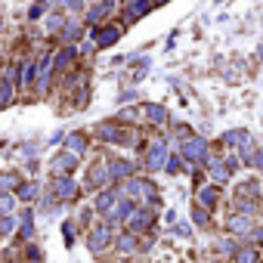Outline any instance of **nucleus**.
<instances>
[{
	"label": "nucleus",
	"mask_w": 263,
	"mask_h": 263,
	"mask_svg": "<svg viewBox=\"0 0 263 263\" xmlns=\"http://www.w3.org/2000/svg\"><path fill=\"white\" fill-rule=\"evenodd\" d=\"M109 180H112L109 164H93V173H87V186H90V189H102Z\"/></svg>",
	"instance_id": "8"
},
{
	"label": "nucleus",
	"mask_w": 263,
	"mask_h": 263,
	"mask_svg": "<svg viewBox=\"0 0 263 263\" xmlns=\"http://www.w3.org/2000/svg\"><path fill=\"white\" fill-rule=\"evenodd\" d=\"M38 4H47V0H38Z\"/></svg>",
	"instance_id": "37"
},
{
	"label": "nucleus",
	"mask_w": 263,
	"mask_h": 263,
	"mask_svg": "<svg viewBox=\"0 0 263 263\" xmlns=\"http://www.w3.org/2000/svg\"><path fill=\"white\" fill-rule=\"evenodd\" d=\"M34 195H38V183H25V186H19V198L31 201Z\"/></svg>",
	"instance_id": "22"
},
{
	"label": "nucleus",
	"mask_w": 263,
	"mask_h": 263,
	"mask_svg": "<svg viewBox=\"0 0 263 263\" xmlns=\"http://www.w3.org/2000/svg\"><path fill=\"white\" fill-rule=\"evenodd\" d=\"M164 167H167V173H177V170H180V158H170Z\"/></svg>",
	"instance_id": "32"
},
{
	"label": "nucleus",
	"mask_w": 263,
	"mask_h": 263,
	"mask_svg": "<svg viewBox=\"0 0 263 263\" xmlns=\"http://www.w3.org/2000/svg\"><path fill=\"white\" fill-rule=\"evenodd\" d=\"M146 115H149V121H155V124H164L167 121V112L161 109V105H155V102L146 105Z\"/></svg>",
	"instance_id": "17"
},
{
	"label": "nucleus",
	"mask_w": 263,
	"mask_h": 263,
	"mask_svg": "<svg viewBox=\"0 0 263 263\" xmlns=\"http://www.w3.org/2000/svg\"><path fill=\"white\" fill-rule=\"evenodd\" d=\"M65 149H68V152H75V155H84V152H87V136H84V133L65 136Z\"/></svg>",
	"instance_id": "13"
},
{
	"label": "nucleus",
	"mask_w": 263,
	"mask_h": 263,
	"mask_svg": "<svg viewBox=\"0 0 263 263\" xmlns=\"http://www.w3.org/2000/svg\"><path fill=\"white\" fill-rule=\"evenodd\" d=\"M78 34H81V28H78V25H68V28L62 31V41H65V38H68V41H75Z\"/></svg>",
	"instance_id": "28"
},
{
	"label": "nucleus",
	"mask_w": 263,
	"mask_h": 263,
	"mask_svg": "<svg viewBox=\"0 0 263 263\" xmlns=\"http://www.w3.org/2000/svg\"><path fill=\"white\" fill-rule=\"evenodd\" d=\"M13 186H19V180H16L13 173H0V192H10Z\"/></svg>",
	"instance_id": "23"
},
{
	"label": "nucleus",
	"mask_w": 263,
	"mask_h": 263,
	"mask_svg": "<svg viewBox=\"0 0 263 263\" xmlns=\"http://www.w3.org/2000/svg\"><path fill=\"white\" fill-rule=\"evenodd\" d=\"M109 241H112V226H102V223H99V226H93V229H90V235H87V248H90L93 254H99Z\"/></svg>",
	"instance_id": "2"
},
{
	"label": "nucleus",
	"mask_w": 263,
	"mask_h": 263,
	"mask_svg": "<svg viewBox=\"0 0 263 263\" xmlns=\"http://www.w3.org/2000/svg\"><path fill=\"white\" fill-rule=\"evenodd\" d=\"M13 226H16V217L10 214V217H4V220H0V232H4V235H10V232H13Z\"/></svg>",
	"instance_id": "27"
},
{
	"label": "nucleus",
	"mask_w": 263,
	"mask_h": 263,
	"mask_svg": "<svg viewBox=\"0 0 263 263\" xmlns=\"http://www.w3.org/2000/svg\"><path fill=\"white\" fill-rule=\"evenodd\" d=\"M204 155H207V139L189 136L186 143H183V158H186V161H201Z\"/></svg>",
	"instance_id": "3"
},
{
	"label": "nucleus",
	"mask_w": 263,
	"mask_h": 263,
	"mask_svg": "<svg viewBox=\"0 0 263 263\" xmlns=\"http://www.w3.org/2000/svg\"><path fill=\"white\" fill-rule=\"evenodd\" d=\"M112 4H115V0H102L99 7H93V10H90V16H87V22H99L102 16H105V13L112 10Z\"/></svg>",
	"instance_id": "18"
},
{
	"label": "nucleus",
	"mask_w": 263,
	"mask_h": 263,
	"mask_svg": "<svg viewBox=\"0 0 263 263\" xmlns=\"http://www.w3.org/2000/svg\"><path fill=\"white\" fill-rule=\"evenodd\" d=\"M28 263H38V260H28Z\"/></svg>",
	"instance_id": "38"
},
{
	"label": "nucleus",
	"mask_w": 263,
	"mask_h": 263,
	"mask_svg": "<svg viewBox=\"0 0 263 263\" xmlns=\"http://www.w3.org/2000/svg\"><path fill=\"white\" fill-rule=\"evenodd\" d=\"M254 241H263V229H257V232H254Z\"/></svg>",
	"instance_id": "35"
},
{
	"label": "nucleus",
	"mask_w": 263,
	"mask_h": 263,
	"mask_svg": "<svg viewBox=\"0 0 263 263\" xmlns=\"http://www.w3.org/2000/svg\"><path fill=\"white\" fill-rule=\"evenodd\" d=\"M44 10H47L44 4H34V7H31V13H28V19H41V16H44Z\"/></svg>",
	"instance_id": "29"
},
{
	"label": "nucleus",
	"mask_w": 263,
	"mask_h": 263,
	"mask_svg": "<svg viewBox=\"0 0 263 263\" xmlns=\"http://www.w3.org/2000/svg\"><path fill=\"white\" fill-rule=\"evenodd\" d=\"M235 263H257V251L254 248H244L235 254Z\"/></svg>",
	"instance_id": "21"
},
{
	"label": "nucleus",
	"mask_w": 263,
	"mask_h": 263,
	"mask_svg": "<svg viewBox=\"0 0 263 263\" xmlns=\"http://www.w3.org/2000/svg\"><path fill=\"white\" fill-rule=\"evenodd\" d=\"M47 25H50V28H53V31H56V28H59V25H62V16H50V22H47Z\"/></svg>",
	"instance_id": "33"
},
{
	"label": "nucleus",
	"mask_w": 263,
	"mask_h": 263,
	"mask_svg": "<svg viewBox=\"0 0 263 263\" xmlns=\"http://www.w3.org/2000/svg\"><path fill=\"white\" fill-rule=\"evenodd\" d=\"M152 220H155V217H152V210H146V207H143V210H136V207H133V214L127 217V229H130L133 235H139V232H146L149 226H152Z\"/></svg>",
	"instance_id": "4"
},
{
	"label": "nucleus",
	"mask_w": 263,
	"mask_h": 263,
	"mask_svg": "<svg viewBox=\"0 0 263 263\" xmlns=\"http://www.w3.org/2000/svg\"><path fill=\"white\" fill-rule=\"evenodd\" d=\"M161 4H167V0H152V7H161Z\"/></svg>",
	"instance_id": "36"
},
{
	"label": "nucleus",
	"mask_w": 263,
	"mask_h": 263,
	"mask_svg": "<svg viewBox=\"0 0 263 263\" xmlns=\"http://www.w3.org/2000/svg\"><path fill=\"white\" fill-rule=\"evenodd\" d=\"M118 38H121V28H115V25H109V28H96V31H93L96 47H112V44H118Z\"/></svg>",
	"instance_id": "9"
},
{
	"label": "nucleus",
	"mask_w": 263,
	"mask_h": 263,
	"mask_svg": "<svg viewBox=\"0 0 263 263\" xmlns=\"http://www.w3.org/2000/svg\"><path fill=\"white\" fill-rule=\"evenodd\" d=\"M248 229H251V220L244 217V214L229 220V232H235V235H248Z\"/></svg>",
	"instance_id": "16"
},
{
	"label": "nucleus",
	"mask_w": 263,
	"mask_h": 263,
	"mask_svg": "<svg viewBox=\"0 0 263 263\" xmlns=\"http://www.w3.org/2000/svg\"><path fill=\"white\" fill-rule=\"evenodd\" d=\"M115 201H118V192L115 189H105L102 195H99V201H96V210H99V214H112Z\"/></svg>",
	"instance_id": "12"
},
{
	"label": "nucleus",
	"mask_w": 263,
	"mask_h": 263,
	"mask_svg": "<svg viewBox=\"0 0 263 263\" xmlns=\"http://www.w3.org/2000/svg\"><path fill=\"white\" fill-rule=\"evenodd\" d=\"M133 198H139V204H155L158 201V195H155V186L149 183V180H127V186H124Z\"/></svg>",
	"instance_id": "1"
},
{
	"label": "nucleus",
	"mask_w": 263,
	"mask_h": 263,
	"mask_svg": "<svg viewBox=\"0 0 263 263\" xmlns=\"http://www.w3.org/2000/svg\"><path fill=\"white\" fill-rule=\"evenodd\" d=\"M13 87H16L13 75H10L7 81H0V109H7V105H10V99H13Z\"/></svg>",
	"instance_id": "15"
},
{
	"label": "nucleus",
	"mask_w": 263,
	"mask_h": 263,
	"mask_svg": "<svg viewBox=\"0 0 263 263\" xmlns=\"http://www.w3.org/2000/svg\"><path fill=\"white\" fill-rule=\"evenodd\" d=\"M118 248L124 251V254H130V251L136 248V235H133V232H130V235H121V238H118Z\"/></svg>",
	"instance_id": "20"
},
{
	"label": "nucleus",
	"mask_w": 263,
	"mask_h": 263,
	"mask_svg": "<svg viewBox=\"0 0 263 263\" xmlns=\"http://www.w3.org/2000/svg\"><path fill=\"white\" fill-rule=\"evenodd\" d=\"M13 210H16V198L10 192H0V217H10Z\"/></svg>",
	"instance_id": "19"
},
{
	"label": "nucleus",
	"mask_w": 263,
	"mask_h": 263,
	"mask_svg": "<svg viewBox=\"0 0 263 263\" xmlns=\"http://www.w3.org/2000/svg\"><path fill=\"white\" fill-rule=\"evenodd\" d=\"M75 47H65V50H59L56 53V59H53V68H56V72H62V68H68V62H72L75 59Z\"/></svg>",
	"instance_id": "14"
},
{
	"label": "nucleus",
	"mask_w": 263,
	"mask_h": 263,
	"mask_svg": "<svg viewBox=\"0 0 263 263\" xmlns=\"http://www.w3.org/2000/svg\"><path fill=\"white\" fill-rule=\"evenodd\" d=\"M62 7H65V10H81L84 0H62Z\"/></svg>",
	"instance_id": "31"
},
{
	"label": "nucleus",
	"mask_w": 263,
	"mask_h": 263,
	"mask_svg": "<svg viewBox=\"0 0 263 263\" xmlns=\"http://www.w3.org/2000/svg\"><path fill=\"white\" fill-rule=\"evenodd\" d=\"M195 223H201V226L207 223V214H204V210H195Z\"/></svg>",
	"instance_id": "34"
},
{
	"label": "nucleus",
	"mask_w": 263,
	"mask_h": 263,
	"mask_svg": "<svg viewBox=\"0 0 263 263\" xmlns=\"http://www.w3.org/2000/svg\"><path fill=\"white\" fill-rule=\"evenodd\" d=\"M62 238H65V244H72V241H75V232H72V226H68V223L62 226Z\"/></svg>",
	"instance_id": "30"
},
{
	"label": "nucleus",
	"mask_w": 263,
	"mask_h": 263,
	"mask_svg": "<svg viewBox=\"0 0 263 263\" xmlns=\"http://www.w3.org/2000/svg\"><path fill=\"white\" fill-rule=\"evenodd\" d=\"M75 164H78V155L65 149V152H59L56 158H53V173H72Z\"/></svg>",
	"instance_id": "7"
},
{
	"label": "nucleus",
	"mask_w": 263,
	"mask_h": 263,
	"mask_svg": "<svg viewBox=\"0 0 263 263\" xmlns=\"http://www.w3.org/2000/svg\"><path fill=\"white\" fill-rule=\"evenodd\" d=\"M201 201H204V207H214V201H217V189L207 186V189L201 192Z\"/></svg>",
	"instance_id": "26"
},
{
	"label": "nucleus",
	"mask_w": 263,
	"mask_h": 263,
	"mask_svg": "<svg viewBox=\"0 0 263 263\" xmlns=\"http://www.w3.org/2000/svg\"><path fill=\"white\" fill-rule=\"evenodd\" d=\"M146 164H149L152 170H158V167H164V164H167V143H164V139H155V143L149 146Z\"/></svg>",
	"instance_id": "5"
},
{
	"label": "nucleus",
	"mask_w": 263,
	"mask_h": 263,
	"mask_svg": "<svg viewBox=\"0 0 263 263\" xmlns=\"http://www.w3.org/2000/svg\"><path fill=\"white\" fill-rule=\"evenodd\" d=\"M78 192H81V189H78V183H75L72 177H68V173L56 180V195H59L62 201H75V198H78Z\"/></svg>",
	"instance_id": "6"
},
{
	"label": "nucleus",
	"mask_w": 263,
	"mask_h": 263,
	"mask_svg": "<svg viewBox=\"0 0 263 263\" xmlns=\"http://www.w3.org/2000/svg\"><path fill=\"white\" fill-rule=\"evenodd\" d=\"M31 232H34V214L25 210V214H22V235H31Z\"/></svg>",
	"instance_id": "24"
},
{
	"label": "nucleus",
	"mask_w": 263,
	"mask_h": 263,
	"mask_svg": "<svg viewBox=\"0 0 263 263\" xmlns=\"http://www.w3.org/2000/svg\"><path fill=\"white\" fill-rule=\"evenodd\" d=\"M34 75H38V65L28 62V65L22 68V81H19V84H31V81H34Z\"/></svg>",
	"instance_id": "25"
},
{
	"label": "nucleus",
	"mask_w": 263,
	"mask_h": 263,
	"mask_svg": "<svg viewBox=\"0 0 263 263\" xmlns=\"http://www.w3.org/2000/svg\"><path fill=\"white\" fill-rule=\"evenodd\" d=\"M152 10V0H127V22H136Z\"/></svg>",
	"instance_id": "10"
},
{
	"label": "nucleus",
	"mask_w": 263,
	"mask_h": 263,
	"mask_svg": "<svg viewBox=\"0 0 263 263\" xmlns=\"http://www.w3.org/2000/svg\"><path fill=\"white\" fill-rule=\"evenodd\" d=\"M109 173H112V180H127L133 173V164L121 161V158H112V161H109Z\"/></svg>",
	"instance_id": "11"
}]
</instances>
